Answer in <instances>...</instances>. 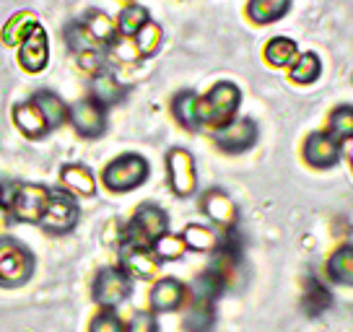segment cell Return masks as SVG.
I'll use <instances>...</instances> for the list:
<instances>
[{
    "instance_id": "cell-1",
    "label": "cell",
    "mask_w": 353,
    "mask_h": 332,
    "mask_svg": "<svg viewBox=\"0 0 353 332\" xmlns=\"http://www.w3.org/2000/svg\"><path fill=\"white\" fill-rule=\"evenodd\" d=\"M242 101V91L229 81H221L213 89L200 96L198 101V117L200 125H210V127H223L226 122H232L234 112Z\"/></svg>"
},
{
    "instance_id": "cell-2",
    "label": "cell",
    "mask_w": 353,
    "mask_h": 332,
    "mask_svg": "<svg viewBox=\"0 0 353 332\" xmlns=\"http://www.w3.org/2000/svg\"><path fill=\"white\" fill-rule=\"evenodd\" d=\"M34 273V255L16 239H0V286H23Z\"/></svg>"
},
{
    "instance_id": "cell-3",
    "label": "cell",
    "mask_w": 353,
    "mask_h": 332,
    "mask_svg": "<svg viewBox=\"0 0 353 332\" xmlns=\"http://www.w3.org/2000/svg\"><path fill=\"white\" fill-rule=\"evenodd\" d=\"M148 177V161L138 154H125L120 158H114L104 174L101 182L104 187H110L112 192H130V189L141 187Z\"/></svg>"
},
{
    "instance_id": "cell-4",
    "label": "cell",
    "mask_w": 353,
    "mask_h": 332,
    "mask_svg": "<svg viewBox=\"0 0 353 332\" xmlns=\"http://www.w3.org/2000/svg\"><path fill=\"white\" fill-rule=\"evenodd\" d=\"M166 229H169V218H166V213L161 211L159 205L145 203V205H141V208H138V213L132 216L130 226L125 229L122 242L141 244V247H151L159 236H164Z\"/></svg>"
},
{
    "instance_id": "cell-5",
    "label": "cell",
    "mask_w": 353,
    "mask_h": 332,
    "mask_svg": "<svg viewBox=\"0 0 353 332\" xmlns=\"http://www.w3.org/2000/svg\"><path fill=\"white\" fill-rule=\"evenodd\" d=\"M166 172H169V187L179 198H190L198 189V172L195 158L188 148H172L166 154Z\"/></svg>"
},
{
    "instance_id": "cell-6",
    "label": "cell",
    "mask_w": 353,
    "mask_h": 332,
    "mask_svg": "<svg viewBox=\"0 0 353 332\" xmlns=\"http://www.w3.org/2000/svg\"><path fill=\"white\" fill-rule=\"evenodd\" d=\"M130 296V276L120 267H104L94 280V299L104 309H114Z\"/></svg>"
},
{
    "instance_id": "cell-7",
    "label": "cell",
    "mask_w": 353,
    "mask_h": 332,
    "mask_svg": "<svg viewBox=\"0 0 353 332\" xmlns=\"http://www.w3.org/2000/svg\"><path fill=\"white\" fill-rule=\"evenodd\" d=\"M47 200H50V189L42 185H19L11 198V218L23 223H39Z\"/></svg>"
},
{
    "instance_id": "cell-8",
    "label": "cell",
    "mask_w": 353,
    "mask_h": 332,
    "mask_svg": "<svg viewBox=\"0 0 353 332\" xmlns=\"http://www.w3.org/2000/svg\"><path fill=\"white\" fill-rule=\"evenodd\" d=\"M78 223L76 203L63 192H50V200L44 205V213L39 218V226L52 234H68Z\"/></svg>"
},
{
    "instance_id": "cell-9",
    "label": "cell",
    "mask_w": 353,
    "mask_h": 332,
    "mask_svg": "<svg viewBox=\"0 0 353 332\" xmlns=\"http://www.w3.org/2000/svg\"><path fill=\"white\" fill-rule=\"evenodd\" d=\"M68 120L76 127L78 135L83 138H99L107 127V117H104V107L97 104L94 99H83L73 104L68 110Z\"/></svg>"
},
{
    "instance_id": "cell-10",
    "label": "cell",
    "mask_w": 353,
    "mask_h": 332,
    "mask_svg": "<svg viewBox=\"0 0 353 332\" xmlns=\"http://www.w3.org/2000/svg\"><path fill=\"white\" fill-rule=\"evenodd\" d=\"M120 262L122 270L130 273V276L148 280L159 273V257L154 255L151 247H141V244H120Z\"/></svg>"
},
{
    "instance_id": "cell-11",
    "label": "cell",
    "mask_w": 353,
    "mask_h": 332,
    "mask_svg": "<svg viewBox=\"0 0 353 332\" xmlns=\"http://www.w3.org/2000/svg\"><path fill=\"white\" fill-rule=\"evenodd\" d=\"M257 141V125L252 120H232L216 133V143L219 148L229 151V154H242L250 151Z\"/></svg>"
},
{
    "instance_id": "cell-12",
    "label": "cell",
    "mask_w": 353,
    "mask_h": 332,
    "mask_svg": "<svg viewBox=\"0 0 353 332\" xmlns=\"http://www.w3.org/2000/svg\"><path fill=\"white\" fill-rule=\"evenodd\" d=\"M341 143L332 138L330 133H312L304 143V158L309 166L317 169H327L341 161Z\"/></svg>"
},
{
    "instance_id": "cell-13",
    "label": "cell",
    "mask_w": 353,
    "mask_h": 332,
    "mask_svg": "<svg viewBox=\"0 0 353 332\" xmlns=\"http://www.w3.org/2000/svg\"><path fill=\"white\" fill-rule=\"evenodd\" d=\"M200 208H203V213H205L216 226H223V229H234V226H236L239 211H236L234 200L229 198L223 189H219V187L208 189V192L203 195V200H200Z\"/></svg>"
},
{
    "instance_id": "cell-14",
    "label": "cell",
    "mask_w": 353,
    "mask_h": 332,
    "mask_svg": "<svg viewBox=\"0 0 353 332\" xmlns=\"http://www.w3.org/2000/svg\"><path fill=\"white\" fill-rule=\"evenodd\" d=\"M50 60V45H47V34L42 26H37L26 39L21 42L19 50V63L26 73H42Z\"/></svg>"
},
{
    "instance_id": "cell-15",
    "label": "cell",
    "mask_w": 353,
    "mask_h": 332,
    "mask_svg": "<svg viewBox=\"0 0 353 332\" xmlns=\"http://www.w3.org/2000/svg\"><path fill=\"white\" fill-rule=\"evenodd\" d=\"M185 296H188L185 283H179L176 278H164L151 291V307L154 311H174L182 307Z\"/></svg>"
},
{
    "instance_id": "cell-16",
    "label": "cell",
    "mask_w": 353,
    "mask_h": 332,
    "mask_svg": "<svg viewBox=\"0 0 353 332\" xmlns=\"http://www.w3.org/2000/svg\"><path fill=\"white\" fill-rule=\"evenodd\" d=\"M60 182L68 192H73L78 198H91L97 192V179L91 174V169L83 164H65L60 172Z\"/></svg>"
},
{
    "instance_id": "cell-17",
    "label": "cell",
    "mask_w": 353,
    "mask_h": 332,
    "mask_svg": "<svg viewBox=\"0 0 353 332\" xmlns=\"http://www.w3.org/2000/svg\"><path fill=\"white\" fill-rule=\"evenodd\" d=\"M13 122H16V127H19L26 138H42V135H47V130H50L42 117V112H39V107H37L34 101L16 104V107H13Z\"/></svg>"
},
{
    "instance_id": "cell-18",
    "label": "cell",
    "mask_w": 353,
    "mask_h": 332,
    "mask_svg": "<svg viewBox=\"0 0 353 332\" xmlns=\"http://www.w3.org/2000/svg\"><path fill=\"white\" fill-rule=\"evenodd\" d=\"M37 26H39V21H37V16H34L32 11L13 13L11 19L6 21V26H3L0 39H3L8 47H16V45L21 47V42L34 32V29H37Z\"/></svg>"
},
{
    "instance_id": "cell-19",
    "label": "cell",
    "mask_w": 353,
    "mask_h": 332,
    "mask_svg": "<svg viewBox=\"0 0 353 332\" xmlns=\"http://www.w3.org/2000/svg\"><path fill=\"white\" fill-rule=\"evenodd\" d=\"M91 94H94V101L101 104V107H112V104H120L125 99V86H122L117 78L112 73H99L94 76V83H91Z\"/></svg>"
},
{
    "instance_id": "cell-20",
    "label": "cell",
    "mask_w": 353,
    "mask_h": 332,
    "mask_svg": "<svg viewBox=\"0 0 353 332\" xmlns=\"http://www.w3.org/2000/svg\"><path fill=\"white\" fill-rule=\"evenodd\" d=\"M182 242L188 249H195V252H213L221 242V234L210 226H200V223H190L185 234H182Z\"/></svg>"
},
{
    "instance_id": "cell-21",
    "label": "cell",
    "mask_w": 353,
    "mask_h": 332,
    "mask_svg": "<svg viewBox=\"0 0 353 332\" xmlns=\"http://www.w3.org/2000/svg\"><path fill=\"white\" fill-rule=\"evenodd\" d=\"M296 57H299L296 42L288 39V37H273V39L265 45V60H268L273 68L294 65Z\"/></svg>"
},
{
    "instance_id": "cell-22",
    "label": "cell",
    "mask_w": 353,
    "mask_h": 332,
    "mask_svg": "<svg viewBox=\"0 0 353 332\" xmlns=\"http://www.w3.org/2000/svg\"><path fill=\"white\" fill-rule=\"evenodd\" d=\"M34 104L42 112L47 127H60V125L68 120L65 104H63V99H60L57 94H52V91H39V94L34 96Z\"/></svg>"
},
{
    "instance_id": "cell-23",
    "label": "cell",
    "mask_w": 353,
    "mask_h": 332,
    "mask_svg": "<svg viewBox=\"0 0 353 332\" xmlns=\"http://www.w3.org/2000/svg\"><path fill=\"white\" fill-rule=\"evenodd\" d=\"M327 276L341 286H353V247H341L332 252L327 260Z\"/></svg>"
},
{
    "instance_id": "cell-24",
    "label": "cell",
    "mask_w": 353,
    "mask_h": 332,
    "mask_svg": "<svg viewBox=\"0 0 353 332\" xmlns=\"http://www.w3.org/2000/svg\"><path fill=\"white\" fill-rule=\"evenodd\" d=\"M91 37L99 42V45H114L117 42V21H112L104 11H91L83 21Z\"/></svg>"
},
{
    "instance_id": "cell-25",
    "label": "cell",
    "mask_w": 353,
    "mask_h": 332,
    "mask_svg": "<svg viewBox=\"0 0 353 332\" xmlns=\"http://www.w3.org/2000/svg\"><path fill=\"white\" fill-rule=\"evenodd\" d=\"M291 0H250L247 13L254 23H273L288 11Z\"/></svg>"
},
{
    "instance_id": "cell-26",
    "label": "cell",
    "mask_w": 353,
    "mask_h": 332,
    "mask_svg": "<svg viewBox=\"0 0 353 332\" xmlns=\"http://www.w3.org/2000/svg\"><path fill=\"white\" fill-rule=\"evenodd\" d=\"M198 101L200 96L195 91H182V94H176L174 99V117L179 125H185L188 130H195L200 125V117H198Z\"/></svg>"
},
{
    "instance_id": "cell-27",
    "label": "cell",
    "mask_w": 353,
    "mask_h": 332,
    "mask_svg": "<svg viewBox=\"0 0 353 332\" xmlns=\"http://www.w3.org/2000/svg\"><path fill=\"white\" fill-rule=\"evenodd\" d=\"M223 288H226L223 278H219L213 270H205L203 276L195 278L192 293H195V301H200V304H213L223 293Z\"/></svg>"
},
{
    "instance_id": "cell-28",
    "label": "cell",
    "mask_w": 353,
    "mask_h": 332,
    "mask_svg": "<svg viewBox=\"0 0 353 332\" xmlns=\"http://www.w3.org/2000/svg\"><path fill=\"white\" fill-rule=\"evenodd\" d=\"M65 42L76 55H86V52H97V50H101L99 42L91 37V32L78 21L68 23L65 26Z\"/></svg>"
},
{
    "instance_id": "cell-29",
    "label": "cell",
    "mask_w": 353,
    "mask_h": 332,
    "mask_svg": "<svg viewBox=\"0 0 353 332\" xmlns=\"http://www.w3.org/2000/svg\"><path fill=\"white\" fill-rule=\"evenodd\" d=\"M330 304H332V296H330V291H327V286H325L322 280H317V278H309L307 288H304V309H307L309 314H320V311H325Z\"/></svg>"
},
{
    "instance_id": "cell-30",
    "label": "cell",
    "mask_w": 353,
    "mask_h": 332,
    "mask_svg": "<svg viewBox=\"0 0 353 332\" xmlns=\"http://www.w3.org/2000/svg\"><path fill=\"white\" fill-rule=\"evenodd\" d=\"M320 73H322V63L314 52H304L291 65V81L294 83H314L320 78Z\"/></svg>"
},
{
    "instance_id": "cell-31",
    "label": "cell",
    "mask_w": 353,
    "mask_h": 332,
    "mask_svg": "<svg viewBox=\"0 0 353 332\" xmlns=\"http://www.w3.org/2000/svg\"><path fill=\"white\" fill-rule=\"evenodd\" d=\"M161 39H164V32H161V26L156 21H148L141 29V32L135 34V52L141 57H151L159 52V47H161Z\"/></svg>"
},
{
    "instance_id": "cell-32",
    "label": "cell",
    "mask_w": 353,
    "mask_h": 332,
    "mask_svg": "<svg viewBox=\"0 0 353 332\" xmlns=\"http://www.w3.org/2000/svg\"><path fill=\"white\" fill-rule=\"evenodd\" d=\"M148 21H151V16H148V11H145L143 6L130 3L128 8H122L120 21H117V32L125 34V37H135Z\"/></svg>"
},
{
    "instance_id": "cell-33",
    "label": "cell",
    "mask_w": 353,
    "mask_h": 332,
    "mask_svg": "<svg viewBox=\"0 0 353 332\" xmlns=\"http://www.w3.org/2000/svg\"><path fill=\"white\" fill-rule=\"evenodd\" d=\"M213 324H216L213 304H200V301H195L192 309L185 314V330L188 332H210Z\"/></svg>"
},
{
    "instance_id": "cell-34",
    "label": "cell",
    "mask_w": 353,
    "mask_h": 332,
    "mask_svg": "<svg viewBox=\"0 0 353 332\" xmlns=\"http://www.w3.org/2000/svg\"><path fill=\"white\" fill-rule=\"evenodd\" d=\"M330 135L335 141H351L353 138V107L343 104L330 114Z\"/></svg>"
},
{
    "instance_id": "cell-35",
    "label": "cell",
    "mask_w": 353,
    "mask_h": 332,
    "mask_svg": "<svg viewBox=\"0 0 353 332\" xmlns=\"http://www.w3.org/2000/svg\"><path fill=\"white\" fill-rule=\"evenodd\" d=\"M151 249H154V255L159 260H179V257L185 255V242H182V236H174V234L166 231L164 236H159L154 244H151Z\"/></svg>"
},
{
    "instance_id": "cell-36",
    "label": "cell",
    "mask_w": 353,
    "mask_h": 332,
    "mask_svg": "<svg viewBox=\"0 0 353 332\" xmlns=\"http://www.w3.org/2000/svg\"><path fill=\"white\" fill-rule=\"evenodd\" d=\"M88 332H125V330H122L120 317H117L112 309H104V311H99L94 320H91V327H88Z\"/></svg>"
},
{
    "instance_id": "cell-37",
    "label": "cell",
    "mask_w": 353,
    "mask_h": 332,
    "mask_svg": "<svg viewBox=\"0 0 353 332\" xmlns=\"http://www.w3.org/2000/svg\"><path fill=\"white\" fill-rule=\"evenodd\" d=\"M125 332H159V324H156V317L151 311H138Z\"/></svg>"
},
{
    "instance_id": "cell-38",
    "label": "cell",
    "mask_w": 353,
    "mask_h": 332,
    "mask_svg": "<svg viewBox=\"0 0 353 332\" xmlns=\"http://www.w3.org/2000/svg\"><path fill=\"white\" fill-rule=\"evenodd\" d=\"M81 60V68L86 70V73H94V76H99L104 73V52L97 50V52H86V55H78Z\"/></svg>"
},
{
    "instance_id": "cell-39",
    "label": "cell",
    "mask_w": 353,
    "mask_h": 332,
    "mask_svg": "<svg viewBox=\"0 0 353 332\" xmlns=\"http://www.w3.org/2000/svg\"><path fill=\"white\" fill-rule=\"evenodd\" d=\"M8 221H11V211L0 205V229H6V226H8Z\"/></svg>"
},
{
    "instance_id": "cell-40",
    "label": "cell",
    "mask_w": 353,
    "mask_h": 332,
    "mask_svg": "<svg viewBox=\"0 0 353 332\" xmlns=\"http://www.w3.org/2000/svg\"><path fill=\"white\" fill-rule=\"evenodd\" d=\"M345 156H348V164L353 166V141L348 145H345Z\"/></svg>"
}]
</instances>
